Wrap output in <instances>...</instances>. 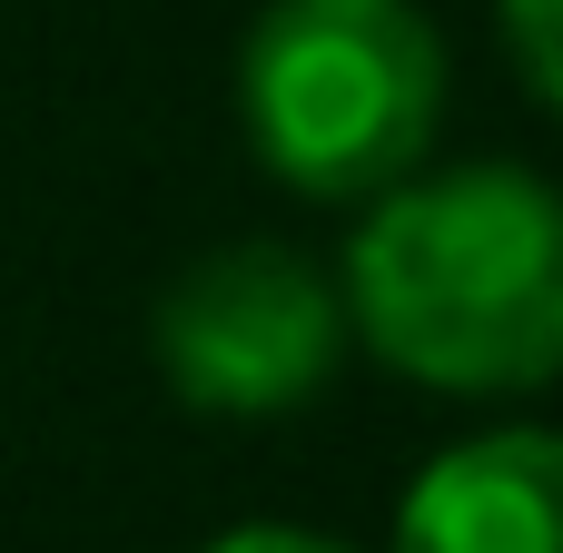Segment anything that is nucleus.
I'll use <instances>...</instances> for the list:
<instances>
[{
	"label": "nucleus",
	"instance_id": "3",
	"mask_svg": "<svg viewBox=\"0 0 563 553\" xmlns=\"http://www.w3.org/2000/svg\"><path fill=\"white\" fill-rule=\"evenodd\" d=\"M148 346H158V376L178 406L198 416H297L336 356H346V297L277 237H238L218 257H198L158 317H148Z\"/></svg>",
	"mask_w": 563,
	"mask_h": 553
},
{
	"label": "nucleus",
	"instance_id": "2",
	"mask_svg": "<svg viewBox=\"0 0 563 553\" xmlns=\"http://www.w3.org/2000/svg\"><path fill=\"white\" fill-rule=\"evenodd\" d=\"M247 148L297 198H386L445 119V40L416 0H267L238 49Z\"/></svg>",
	"mask_w": 563,
	"mask_h": 553
},
{
	"label": "nucleus",
	"instance_id": "1",
	"mask_svg": "<svg viewBox=\"0 0 563 553\" xmlns=\"http://www.w3.org/2000/svg\"><path fill=\"white\" fill-rule=\"evenodd\" d=\"M346 327L435 396H525L563 376V188L475 158L396 178L346 247Z\"/></svg>",
	"mask_w": 563,
	"mask_h": 553
},
{
	"label": "nucleus",
	"instance_id": "5",
	"mask_svg": "<svg viewBox=\"0 0 563 553\" xmlns=\"http://www.w3.org/2000/svg\"><path fill=\"white\" fill-rule=\"evenodd\" d=\"M495 10H505V49H515L525 89L563 109V0H495Z\"/></svg>",
	"mask_w": 563,
	"mask_h": 553
},
{
	"label": "nucleus",
	"instance_id": "4",
	"mask_svg": "<svg viewBox=\"0 0 563 553\" xmlns=\"http://www.w3.org/2000/svg\"><path fill=\"white\" fill-rule=\"evenodd\" d=\"M396 553H563V425L445 445L396 505Z\"/></svg>",
	"mask_w": 563,
	"mask_h": 553
},
{
	"label": "nucleus",
	"instance_id": "6",
	"mask_svg": "<svg viewBox=\"0 0 563 553\" xmlns=\"http://www.w3.org/2000/svg\"><path fill=\"white\" fill-rule=\"evenodd\" d=\"M198 553H346V544H327L307 524H238V534H218V544H198Z\"/></svg>",
	"mask_w": 563,
	"mask_h": 553
}]
</instances>
